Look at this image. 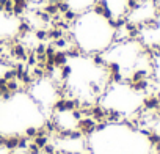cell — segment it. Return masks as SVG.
<instances>
[{"label":"cell","mask_w":160,"mask_h":154,"mask_svg":"<svg viewBox=\"0 0 160 154\" xmlns=\"http://www.w3.org/2000/svg\"><path fill=\"white\" fill-rule=\"evenodd\" d=\"M143 2H149V0H143Z\"/></svg>","instance_id":"cell-1"}]
</instances>
